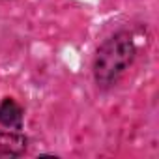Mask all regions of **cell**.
<instances>
[{"label":"cell","instance_id":"1","mask_svg":"<svg viewBox=\"0 0 159 159\" xmlns=\"http://www.w3.org/2000/svg\"><path fill=\"white\" fill-rule=\"evenodd\" d=\"M135 58V43L127 32L109 38L98 51L94 60V77L99 86H111L124 75Z\"/></svg>","mask_w":159,"mask_h":159},{"label":"cell","instance_id":"2","mask_svg":"<svg viewBox=\"0 0 159 159\" xmlns=\"http://www.w3.org/2000/svg\"><path fill=\"white\" fill-rule=\"evenodd\" d=\"M26 150V137L19 131H0V157H17Z\"/></svg>","mask_w":159,"mask_h":159},{"label":"cell","instance_id":"3","mask_svg":"<svg viewBox=\"0 0 159 159\" xmlns=\"http://www.w3.org/2000/svg\"><path fill=\"white\" fill-rule=\"evenodd\" d=\"M0 124L13 131H19L23 127V109L15 99L11 98L2 99V103H0Z\"/></svg>","mask_w":159,"mask_h":159}]
</instances>
